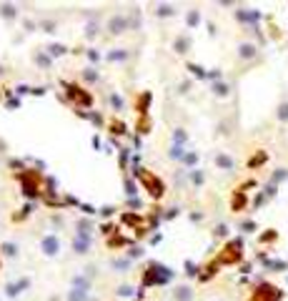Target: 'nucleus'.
Wrapping results in <instances>:
<instances>
[{
    "instance_id": "f257e3e1",
    "label": "nucleus",
    "mask_w": 288,
    "mask_h": 301,
    "mask_svg": "<svg viewBox=\"0 0 288 301\" xmlns=\"http://www.w3.org/2000/svg\"><path fill=\"white\" fill-rule=\"evenodd\" d=\"M40 249H43V253H46V256H58L60 253V241L50 233V236H46V239L40 241Z\"/></svg>"
},
{
    "instance_id": "f03ea898",
    "label": "nucleus",
    "mask_w": 288,
    "mask_h": 301,
    "mask_svg": "<svg viewBox=\"0 0 288 301\" xmlns=\"http://www.w3.org/2000/svg\"><path fill=\"white\" fill-rule=\"evenodd\" d=\"M258 55V48L253 46V43H240L238 46V58L240 60H253Z\"/></svg>"
},
{
    "instance_id": "7ed1b4c3",
    "label": "nucleus",
    "mask_w": 288,
    "mask_h": 301,
    "mask_svg": "<svg viewBox=\"0 0 288 301\" xmlns=\"http://www.w3.org/2000/svg\"><path fill=\"white\" fill-rule=\"evenodd\" d=\"M216 166L223 168V171H233V168H236V161H233L228 153H216Z\"/></svg>"
},
{
    "instance_id": "20e7f679",
    "label": "nucleus",
    "mask_w": 288,
    "mask_h": 301,
    "mask_svg": "<svg viewBox=\"0 0 288 301\" xmlns=\"http://www.w3.org/2000/svg\"><path fill=\"white\" fill-rule=\"evenodd\" d=\"M125 25H128V23H125V18H123V15L110 18V20H108V30H110V33H116V35H118V33H123V30H125Z\"/></svg>"
},
{
    "instance_id": "39448f33",
    "label": "nucleus",
    "mask_w": 288,
    "mask_h": 301,
    "mask_svg": "<svg viewBox=\"0 0 288 301\" xmlns=\"http://www.w3.org/2000/svg\"><path fill=\"white\" fill-rule=\"evenodd\" d=\"M193 299V289L191 286H178L173 291V301H191Z\"/></svg>"
},
{
    "instance_id": "423d86ee",
    "label": "nucleus",
    "mask_w": 288,
    "mask_h": 301,
    "mask_svg": "<svg viewBox=\"0 0 288 301\" xmlns=\"http://www.w3.org/2000/svg\"><path fill=\"white\" fill-rule=\"evenodd\" d=\"M68 301H91V294H88V289H71Z\"/></svg>"
},
{
    "instance_id": "0eeeda50",
    "label": "nucleus",
    "mask_w": 288,
    "mask_h": 301,
    "mask_svg": "<svg viewBox=\"0 0 288 301\" xmlns=\"http://www.w3.org/2000/svg\"><path fill=\"white\" fill-rule=\"evenodd\" d=\"M236 15H238V20H243V23H256V20L261 18L256 10H238Z\"/></svg>"
},
{
    "instance_id": "6e6552de",
    "label": "nucleus",
    "mask_w": 288,
    "mask_h": 301,
    "mask_svg": "<svg viewBox=\"0 0 288 301\" xmlns=\"http://www.w3.org/2000/svg\"><path fill=\"white\" fill-rule=\"evenodd\" d=\"M276 118H278L281 123H288V98H283V100L278 103V111H276Z\"/></svg>"
},
{
    "instance_id": "1a4fd4ad",
    "label": "nucleus",
    "mask_w": 288,
    "mask_h": 301,
    "mask_svg": "<svg viewBox=\"0 0 288 301\" xmlns=\"http://www.w3.org/2000/svg\"><path fill=\"white\" fill-rule=\"evenodd\" d=\"M213 91H216V96L226 98V96H228V85H226V83H216V85H213Z\"/></svg>"
},
{
    "instance_id": "9d476101",
    "label": "nucleus",
    "mask_w": 288,
    "mask_h": 301,
    "mask_svg": "<svg viewBox=\"0 0 288 301\" xmlns=\"http://www.w3.org/2000/svg\"><path fill=\"white\" fill-rule=\"evenodd\" d=\"M288 178V171L286 168H278L276 174H273V183H281V181H286Z\"/></svg>"
},
{
    "instance_id": "9b49d317",
    "label": "nucleus",
    "mask_w": 288,
    "mask_h": 301,
    "mask_svg": "<svg viewBox=\"0 0 288 301\" xmlns=\"http://www.w3.org/2000/svg\"><path fill=\"white\" fill-rule=\"evenodd\" d=\"M201 23V15H198V10H191L188 13V25H198Z\"/></svg>"
},
{
    "instance_id": "f8f14e48",
    "label": "nucleus",
    "mask_w": 288,
    "mask_h": 301,
    "mask_svg": "<svg viewBox=\"0 0 288 301\" xmlns=\"http://www.w3.org/2000/svg\"><path fill=\"white\" fill-rule=\"evenodd\" d=\"M188 38H178V40H175V48H178V53H186V48H188Z\"/></svg>"
},
{
    "instance_id": "ddd939ff",
    "label": "nucleus",
    "mask_w": 288,
    "mask_h": 301,
    "mask_svg": "<svg viewBox=\"0 0 288 301\" xmlns=\"http://www.w3.org/2000/svg\"><path fill=\"white\" fill-rule=\"evenodd\" d=\"M186 153H183V146H173L170 148V158H183Z\"/></svg>"
},
{
    "instance_id": "4468645a",
    "label": "nucleus",
    "mask_w": 288,
    "mask_h": 301,
    "mask_svg": "<svg viewBox=\"0 0 288 301\" xmlns=\"http://www.w3.org/2000/svg\"><path fill=\"white\" fill-rule=\"evenodd\" d=\"M173 13H175L173 5H161V8H158V15H173Z\"/></svg>"
},
{
    "instance_id": "2eb2a0df",
    "label": "nucleus",
    "mask_w": 288,
    "mask_h": 301,
    "mask_svg": "<svg viewBox=\"0 0 288 301\" xmlns=\"http://www.w3.org/2000/svg\"><path fill=\"white\" fill-rule=\"evenodd\" d=\"M191 178H193V183H198V186L203 183V174H201V171H193V174H191Z\"/></svg>"
},
{
    "instance_id": "dca6fc26",
    "label": "nucleus",
    "mask_w": 288,
    "mask_h": 301,
    "mask_svg": "<svg viewBox=\"0 0 288 301\" xmlns=\"http://www.w3.org/2000/svg\"><path fill=\"white\" fill-rule=\"evenodd\" d=\"M15 13H18V10H15L13 5H3V15H5V18H13Z\"/></svg>"
},
{
    "instance_id": "f3484780",
    "label": "nucleus",
    "mask_w": 288,
    "mask_h": 301,
    "mask_svg": "<svg viewBox=\"0 0 288 301\" xmlns=\"http://www.w3.org/2000/svg\"><path fill=\"white\" fill-rule=\"evenodd\" d=\"M173 141H178V143H183V141H186V133L181 131V128H178V131L173 133Z\"/></svg>"
},
{
    "instance_id": "a211bd4d",
    "label": "nucleus",
    "mask_w": 288,
    "mask_h": 301,
    "mask_svg": "<svg viewBox=\"0 0 288 301\" xmlns=\"http://www.w3.org/2000/svg\"><path fill=\"white\" fill-rule=\"evenodd\" d=\"M110 103H113V105H116V108H120V105H123V100H120V96H116V93H113V96H110Z\"/></svg>"
},
{
    "instance_id": "6ab92c4d",
    "label": "nucleus",
    "mask_w": 288,
    "mask_h": 301,
    "mask_svg": "<svg viewBox=\"0 0 288 301\" xmlns=\"http://www.w3.org/2000/svg\"><path fill=\"white\" fill-rule=\"evenodd\" d=\"M128 53H123V50H118V53H110V60H123Z\"/></svg>"
},
{
    "instance_id": "aec40b11",
    "label": "nucleus",
    "mask_w": 288,
    "mask_h": 301,
    "mask_svg": "<svg viewBox=\"0 0 288 301\" xmlns=\"http://www.w3.org/2000/svg\"><path fill=\"white\" fill-rule=\"evenodd\" d=\"M5 253H8V256L18 253V246H13V244H5Z\"/></svg>"
},
{
    "instance_id": "412c9836",
    "label": "nucleus",
    "mask_w": 288,
    "mask_h": 301,
    "mask_svg": "<svg viewBox=\"0 0 288 301\" xmlns=\"http://www.w3.org/2000/svg\"><path fill=\"white\" fill-rule=\"evenodd\" d=\"M118 294H120V296H130V294H133V289H130V286H120V289H118Z\"/></svg>"
},
{
    "instance_id": "4be33fe9",
    "label": "nucleus",
    "mask_w": 288,
    "mask_h": 301,
    "mask_svg": "<svg viewBox=\"0 0 288 301\" xmlns=\"http://www.w3.org/2000/svg\"><path fill=\"white\" fill-rule=\"evenodd\" d=\"M216 233H218V236H226V233H228V228H226V226H218V231H216Z\"/></svg>"
},
{
    "instance_id": "5701e85b",
    "label": "nucleus",
    "mask_w": 288,
    "mask_h": 301,
    "mask_svg": "<svg viewBox=\"0 0 288 301\" xmlns=\"http://www.w3.org/2000/svg\"><path fill=\"white\" fill-rule=\"evenodd\" d=\"M195 158H198V156H193V153H188V156H186V163H195Z\"/></svg>"
}]
</instances>
